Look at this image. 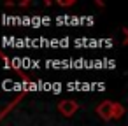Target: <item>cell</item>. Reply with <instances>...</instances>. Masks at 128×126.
I'll use <instances>...</instances> for the list:
<instances>
[{"instance_id": "cell-5", "label": "cell", "mask_w": 128, "mask_h": 126, "mask_svg": "<svg viewBox=\"0 0 128 126\" xmlns=\"http://www.w3.org/2000/svg\"><path fill=\"white\" fill-rule=\"evenodd\" d=\"M20 5H21V7H28V5H30V0H25V2H21Z\"/></svg>"}, {"instance_id": "cell-1", "label": "cell", "mask_w": 128, "mask_h": 126, "mask_svg": "<svg viewBox=\"0 0 128 126\" xmlns=\"http://www.w3.org/2000/svg\"><path fill=\"white\" fill-rule=\"evenodd\" d=\"M77 109H79V103L74 102V100H62V102L58 103V110H60L62 116H65V117H72V116L77 112Z\"/></svg>"}, {"instance_id": "cell-4", "label": "cell", "mask_w": 128, "mask_h": 126, "mask_svg": "<svg viewBox=\"0 0 128 126\" xmlns=\"http://www.w3.org/2000/svg\"><path fill=\"white\" fill-rule=\"evenodd\" d=\"M60 7H68V5H74L76 4V0H58L56 2Z\"/></svg>"}, {"instance_id": "cell-2", "label": "cell", "mask_w": 128, "mask_h": 126, "mask_svg": "<svg viewBox=\"0 0 128 126\" xmlns=\"http://www.w3.org/2000/svg\"><path fill=\"white\" fill-rule=\"evenodd\" d=\"M112 102H109V100H105V102H102L98 107H96V114L104 119V121H110L112 119Z\"/></svg>"}, {"instance_id": "cell-3", "label": "cell", "mask_w": 128, "mask_h": 126, "mask_svg": "<svg viewBox=\"0 0 128 126\" xmlns=\"http://www.w3.org/2000/svg\"><path fill=\"white\" fill-rule=\"evenodd\" d=\"M124 114V107L121 103H114L112 105V119H121Z\"/></svg>"}]
</instances>
